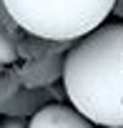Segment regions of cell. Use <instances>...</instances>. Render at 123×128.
Here are the masks:
<instances>
[{"mask_svg": "<svg viewBox=\"0 0 123 128\" xmlns=\"http://www.w3.org/2000/svg\"><path fill=\"white\" fill-rule=\"evenodd\" d=\"M10 18L45 40H76L93 33L116 0H3Z\"/></svg>", "mask_w": 123, "mask_h": 128, "instance_id": "2", "label": "cell"}, {"mask_svg": "<svg viewBox=\"0 0 123 128\" xmlns=\"http://www.w3.org/2000/svg\"><path fill=\"white\" fill-rule=\"evenodd\" d=\"M3 128H25V126H23V123H20V120H13V123H5V126H3Z\"/></svg>", "mask_w": 123, "mask_h": 128, "instance_id": "5", "label": "cell"}, {"mask_svg": "<svg viewBox=\"0 0 123 128\" xmlns=\"http://www.w3.org/2000/svg\"><path fill=\"white\" fill-rule=\"evenodd\" d=\"M63 83L88 120L123 128V23L83 35L66 58Z\"/></svg>", "mask_w": 123, "mask_h": 128, "instance_id": "1", "label": "cell"}, {"mask_svg": "<svg viewBox=\"0 0 123 128\" xmlns=\"http://www.w3.org/2000/svg\"><path fill=\"white\" fill-rule=\"evenodd\" d=\"M15 55H18V50H15L13 38H10L8 33L0 30V63H3V66H8V63L15 60Z\"/></svg>", "mask_w": 123, "mask_h": 128, "instance_id": "4", "label": "cell"}, {"mask_svg": "<svg viewBox=\"0 0 123 128\" xmlns=\"http://www.w3.org/2000/svg\"><path fill=\"white\" fill-rule=\"evenodd\" d=\"M25 128H93V120H88L80 110L66 106H48L40 108Z\"/></svg>", "mask_w": 123, "mask_h": 128, "instance_id": "3", "label": "cell"}]
</instances>
